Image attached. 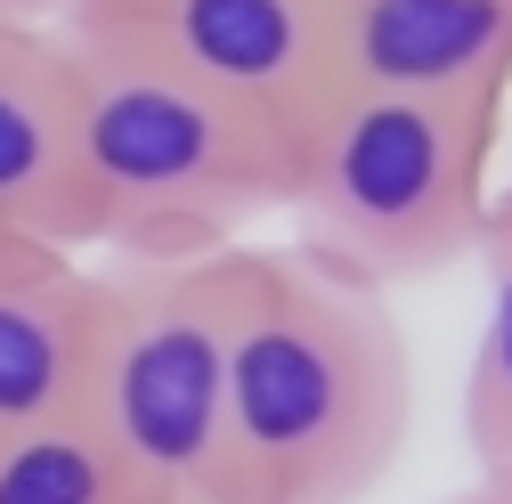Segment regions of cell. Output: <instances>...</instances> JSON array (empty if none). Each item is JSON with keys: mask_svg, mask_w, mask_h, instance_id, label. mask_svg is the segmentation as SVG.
I'll use <instances>...</instances> for the list:
<instances>
[{"mask_svg": "<svg viewBox=\"0 0 512 504\" xmlns=\"http://www.w3.org/2000/svg\"><path fill=\"white\" fill-rule=\"evenodd\" d=\"M82 66L74 187L82 252L163 261V252L244 244L252 220L293 204L301 139L187 82L131 33H66Z\"/></svg>", "mask_w": 512, "mask_h": 504, "instance_id": "2", "label": "cell"}, {"mask_svg": "<svg viewBox=\"0 0 512 504\" xmlns=\"http://www.w3.org/2000/svg\"><path fill=\"white\" fill-rule=\"evenodd\" d=\"M504 106H447L399 90H334L301 139L293 252L350 285L399 293L456 269L488 220V163Z\"/></svg>", "mask_w": 512, "mask_h": 504, "instance_id": "3", "label": "cell"}, {"mask_svg": "<svg viewBox=\"0 0 512 504\" xmlns=\"http://www.w3.org/2000/svg\"><path fill=\"white\" fill-rule=\"evenodd\" d=\"M334 82L512 114V0H326Z\"/></svg>", "mask_w": 512, "mask_h": 504, "instance_id": "6", "label": "cell"}, {"mask_svg": "<svg viewBox=\"0 0 512 504\" xmlns=\"http://www.w3.org/2000/svg\"><path fill=\"white\" fill-rule=\"evenodd\" d=\"M82 415L147 504H252L228 431V318L220 252L98 269V350Z\"/></svg>", "mask_w": 512, "mask_h": 504, "instance_id": "4", "label": "cell"}, {"mask_svg": "<svg viewBox=\"0 0 512 504\" xmlns=\"http://www.w3.org/2000/svg\"><path fill=\"white\" fill-rule=\"evenodd\" d=\"M25 9H33L41 25H57V33H114V25L147 17L155 0H25Z\"/></svg>", "mask_w": 512, "mask_h": 504, "instance_id": "11", "label": "cell"}, {"mask_svg": "<svg viewBox=\"0 0 512 504\" xmlns=\"http://www.w3.org/2000/svg\"><path fill=\"white\" fill-rule=\"evenodd\" d=\"M480 269H488V318L464 374V448L480 472H512V187L480 220Z\"/></svg>", "mask_w": 512, "mask_h": 504, "instance_id": "10", "label": "cell"}, {"mask_svg": "<svg viewBox=\"0 0 512 504\" xmlns=\"http://www.w3.org/2000/svg\"><path fill=\"white\" fill-rule=\"evenodd\" d=\"M0 504H147L98 423L74 407L33 431H0Z\"/></svg>", "mask_w": 512, "mask_h": 504, "instance_id": "9", "label": "cell"}, {"mask_svg": "<svg viewBox=\"0 0 512 504\" xmlns=\"http://www.w3.org/2000/svg\"><path fill=\"white\" fill-rule=\"evenodd\" d=\"M187 82L220 90L228 106L277 122L285 139H309L334 82V9L326 0H155L147 17L114 25Z\"/></svg>", "mask_w": 512, "mask_h": 504, "instance_id": "5", "label": "cell"}, {"mask_svg": "<svg viewBox=\"0 0 512 504\" xmlns=\"http://www.w3.org/2000/svg\"><path fill=\"white\" fill-rule=\"evenodd\" d=\"M0 25H41V17L25 9V0H0Z\"/></svg>", "mask_w": 512, "mask_h": 504, "instance_id": "13", "label": "cell"}, {"mask_svg": "<svg viewBox=\"0 0 512 504\" xmlns=\"http://www.w3.org/2000/svg\"><path fill=\"white\" fill-rule=\"evenodd\" d=\"M98 350V269L82 252L0 236V431L74 415Z\"/></svg>", "mask_w": 512, "mask_h": 504, "instance_id": "8", "label": "cell"}, {"mask_svg": "<svg viewBox=\"0 0 512 504\" xmlns=\"http://www.w3.org/2000/svg\"><path fill=\"white\" fill-rule=\"evenodd\" d=\"M228 431L252 504H366L415 431V358L391 293L293 244H220Z\"/></svg>", "mask_w": 512, "mask_h": 504, "instance_id": "1", "label": "cell"}, {"mask_svg": "<svg viewBox=\"0 0 512 504\" xmlns=\"http://www.w3.org/2000/svg\"><path fill=\"white\" fill-rule=\"evenodd\" d=\"M82 66L57 25H0V236L82 252Z\"/></svg>", "mask_w": 512, "mask_h": 504, "instance_id": "7", "label": "cell"}, {"mask_svg": "<svg viewBox=\"0 0 512 504\" xmlns=\"http://www.w3.org/2000/svg\"><path fill=\"white\" fill-rule=\"evenodd\" d=\"M447 504H512V472H480L464 496H447Z\"/></svg>", "mask_w": 512, "mask_h": 504, "instance_id": "12", "label": "cell"}]
</instances>
